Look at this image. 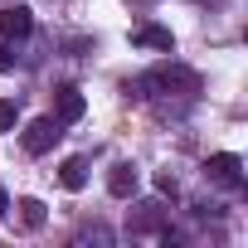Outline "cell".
I'll return each instance as SVG.
<instances>
[{"label":"cell","mask_w":248,"mask_h":248,"mask_svg":"<svg viewBox=\"0 0 248 248\" xmlns=\"http://www.w3.org/2000/svg\"><path fill=\"white\" fill-rule=\"evenodd\" d=\"M137 88H141V93H180V97H195V93H200V73L185 68V63H161V68H151Z\"/></svg>","instance_id":"1"},{"label":"cell","mask_w":248,"mask_h":248,"mask_svg":"<svg viewBox=\"0 0 248 248\" xmlns=\"http://www.w3.org/2000/svg\"><path fill=\"white\" fill-rule=\"evenodd\" d=\"M59 137H63V122H59V117H34L30 127H25V137H20V141H25V151H30V156H44Z\"/></svg>","instance_id":"2"},{"label":"cell","mask_w":248,"mask_h":248,"mask_svg":"<svg viewBox=\"0 0 248 248\" xmlns=\"http://www.w3.org/2000/svg\"><path fill=\"white\" fill-rule=\"evenodd\" d=\"M204 180H214V185H224V190H238V185H243V161H238L233 151H219V156L204 161Z\"/></svg>","instance_id":"3"},{"label":"cell","mask_w":248,"mask_h":248,"mask_svg":"<svg viewBox=\"0 0 248 248\" xmlns=\"http://www.w3.org/2000/svg\"><path fill=\"white\" fill-rule=\"evenodd\" d=\"M30 34H34V15H30V5L5 0V5H0V39H30Z\"/></svg>","instance_id":"4"},{"label":"cell","mask_w":248,"mask_h":248,"mask_svg":"<svg viewBox=\"0 0 248 248\" xmlns=\"http://www.w3.org/2000/svg\"><path fill=\"white\" fill-rule=\"evenodd\" d=\"M137 185H141V175H137L132 161H117V166H112V175H107V195H112V200H132Z\"/></svg>","instance_id":"5"},{"label":"cell","mask_w":248,"mask_h":248,"mask_svg":"<svg viewBox=\"0 0 248 248\" xmlns=\"http://www.w3.org/2000/svg\"><path fill=\"white\" fill-rule=\"evenodd\" d=\"M132 44H137V49L175 54V34H170V30H161V25H137V30H132Z\"/></svg>","instance_id":"6"},{"label":"cell","mask_w":248,"mask_h":248,"mask_svg":"<svg viewBox=\"0 0 248 248\" xmlns=\"http://www.w3.org/2000/svg\"><path fill=\"white\" fill-rule=\"evenodd\" d=\"M83 112H88L83 93H78V88H59V97H54V117L63 122V127H68V122H78Z\"/></svg>","instance_id":"7"},{"label":"cell","mask_w":248,"mask_h":248,"mask_svg":"<svg viewBox=\"0 0 248 248\" xmlns=\"http://www.w3.org/2000/svg\"><path fill=\"white\" fill-rule=\"evenodd\" d=\"M59 185H63V190H83V185H88V156H68V161L59 166Z\"/></svg>","instance_id":"8"},{"label":"cell","mask_w":248,"mask_h":248,"mask_svg":"<svg viewBox=\"0 0 248 248\" xmlns=\"http://www.w3.org/2000/svg\"><path fill=\"white\" fill-rule=\"evenodd\" d=\"M166 229V209L161 204H141V214L132 219V233H161Z\"/></svg>","instance_id":"9"},{"label":"cell","mask_w":248,"mask_h":248,"mask_svg":"<svg viewBox=\"0 0 248 248\" xmlns=\"http://www.w3.org/2000/svg\"><path fill=\"white\" fill-rule=\"evenodd\" d=\"M20 219H25L30 229H39V224H44V204H39V200H20Z\"/></svg>","instance_id":"10"},{"label":"cell","mask_w":248,"mask_h":248,"mask_svg":"<svg viewBox=\"0 0 248 248\" xmlns=\"http://www.w3.org/2000/svg\"><path fill=\"white\" fill-rule=\"evenodd\" d=\"M15 117H20L15 97H0V132H10V127H15Z\"/></svg>","instance_id":"11"},{"label":"cell","mask_w":248,"mask_h":248,"mask_svg":"<svg viewBox=\"0 0 248 248\" xmlns=\"http://www.w3.org/2000/svg\"><path fill=\"white\" fill-rule=\"evenodd\" d=\"M156 190H161V195H175V175L161 170V175H156Z\"/></svg>","instance_id":"12"},{"label":"cell","mask_w":248,"mask_h":248,"mask_svg":"<svg viewBox=\"0 0 248 248\" xmlns=\"http://www.w3.org/2000/svg\"><path fill=\"white\" fill-rule=\"evenodd\" d=\"M10 68H15V59H10V49H5V44H0V73H10Z\"/></svg>","instance_id":"13"},{"label":"cell","mask_w":248,"mask_h":248,"mask_svg":"<svg viewBox=\"0 0 248 248\" xmlns=\"http://www.w3.org/2000/svg\"><path fill=\"white\" fill-rule=\"evenodd\" d=\"M5 209H10V200H5V190H0V219H5Z\"/></svg>","instance_id":"14"}]
</instances>
